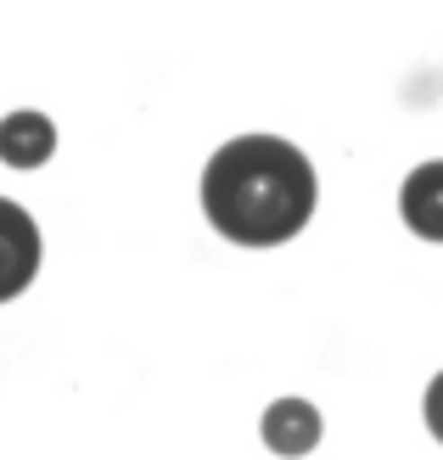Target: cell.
<instances>
[{"mask_svg": "<svg viewBox=\"0 0 443 460\" xmlns=\"http://www.w3.org/2000/svg\"><path fill=\"white\" fill-rule=\"evenodd\" d=\"M51 146H57V129H51V119H40V112H12V119L0 124V157H6L12 169L45 164Z\"/></svg>", "mask_w": 443, "mask_h": 460, "instance_id": "5", "label": "cell"}, {"mask_svg": "<svg viewBox=\"0 0 443 460\" xmlns=\"http://www.w3.org/2000/svg\"><path fill=\"white\" fill-rule=\"evenodd\" d=\"M427 427H432V438L443 444V371H438L432 387H427Z\"/></svg>", "mask_w": 443, "mask_h": 460, "instance_id": "6", "label": "cell"}, {"mask_svg": "<svg viewBox=\"0 0 443 460\" xmlns=\"http://www.w3.org/2000/svg\"><path fill=\"white\" fill-rule=\"evenodd\" d=\"M40 275V225L29 219V208L0 197V304L17 297Z\"/></svg>", "mask_w": 443, "mask_h": 460, "instance_id": "2", "label": "cell"}, {"mask_svg": "<svg viewBox=\"0 0 443 460\" xmlns=\"http://www.w3.org/2000/svg\"><path fill=\"white\" fill-rule=\"evenodd\" d=\"M202 208L242 247L292 242L315 214V169L281 135H242L202 169Z\"/></svg>", "mask_w": 443, "mask_h": 460, "instance_id": "1", "label": "cell"}, {"mask_svg": "<svg viewBox=\"0 0 443 460\" xmlns=\"http://www.w3.org/2000/svg\"><path fill=\"white\" fill-rule=\"evenodd\" d=\"M399 208H404V225L427 242H443V164H421L410 169L404 191H399Z\"/></svg>", "mask_w": 443, "mask_h": 460, "instance_id": "3", "label": "cell"}, {"mask_svg": "<svg viewBox=\"0 0 443 460\" xmlns=\"http://www.w3.org/2000/svg\"><path fill=\"white\" fill-rule=\"evenodd\" d=\"M264 444L275 455H309L320 444V416H315V404L309 399H281V404H270L264 410Z\"/></svg>", "mask_w": 443, "mask_h": 460, "instance_id": "4", "label": "cell"}]
</instances>
